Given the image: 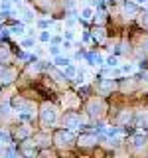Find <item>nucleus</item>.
<instances>
[{"label":"nucleus","instance_id":"nucleus-1","mask_svg":"<svg viewBox=\"0 0 148 158\" xmlns=\"http://www.w3.org/2000/svg\"><path fill=\"white\" fill-rule=\"evenodd\" d=\"M43 121H46V123H53V121H56V113H53V109H43Z\"/></svg>","mask_w":148,"mask_h":158},{"label":"nucleus","instance_id":"nucleus-2","mask_svg":"<svg viewBox=\"0 0 148 158\" xmlns=\"http://www.w3.org/2000/svg\"><path fill=\"white\" fill-rule=\"evenodd\" d=\"M56 63H57V65H69V59H65V57H57Z\"/></svg>","mask_w":148,"mask_h":158},{"label":"nucleus","instance_id":"nucleus-3","mask_svg":"<svg viewBox=\"0 0 148 158\" xmlns=\"http://www.w3.org/2000/svg\"><path fill=\"white\" fill-rule=\"evenodd\" d=\"M42 40H43V42H47V40H49V34L43 32V34H42Z\"/></svg>","mask_w":148,"mask_h":158},{"label":"nucleus","instance_id":"nucleus-4","mask_svg":"<svg viewBox=\"0 0 148 158\" xmlns=\"http://www.w3.org/2000/svg\"><path fill=\"white\" fill-rule=\"evenodd\" d=\"M107 63H109V65H115L117 59H115V57H109V61H107Z\"/></svg>","mask_w":148,"mask_h":158},{"label":"nucleus","instance_id":"nucleus-5","mask_svg":"<svg viewBox=\"0 0 148 158\" xmlns=\"http://www.w3.org/2000/svg\"><path fill=\"white\" fill-rule=\"evenodd\" d=\"M83 16L89 18V16H91V10H89V8H87V10H83Z\"/></svg>","mask_w":148,"mask_h":158},{"label":"nucleus","instance_id":"nucleus-6","mask_svg":"<svg viewBox=\"0 0 148 158\" xmlns=\"http://www.w3.org/2000/svg\"><path fill=\"white\" fill-rule=\"evenodd\" d=\"M0 138H4V140H8V135H6V132H0Z\"/></svg>","mask_w":148,"mask_h":158},{"label":"nucleus","instance_id":"nucleus-7","mask_svg":"<svg viewBox=\"0 0 148 158\" xmlns=\"http://www.w3.org/2000/svg\"><path fill=\"white\" fill-rule=\"evenodd\" d=\"M136 2H140V4H144V2H146V0H136Z\"/></svg>","mask_w":148,"mask_h":158},{"label":"nucleus","instance_id":"nucleus-8","mask_svg":"<svg viewBox=\"0 0 148 158\" xmlns=\"http://www.w3.org/2000/svg\"><path fill=\"white\" fill-rule=\"evenodd\" d=\"M146 46H148V40H146Z\"/></svg>","mask_w":148,"mask_h":158}]
</instances>
